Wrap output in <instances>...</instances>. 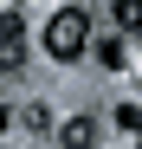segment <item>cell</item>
I'll return each mask as SVG.
<instances>
[{
	"label": "cell",
	"mask_w": 142,
	"mask_h": 149,
	"mask_svg": "<svg viewBox=\"0 0 142 149\" xmlns=\"http://www.w3.org/2000/svg\"><path fill=\"white\" fill-rule=\"evenodd\" d=\"M45 52H52L58 65L84 58V52H90V13H84V7H58L52 26H45Z\"/></svg>",
	"instance_id": "1"
},
{
	"label": "cell",
	"mask_w": 142,
	"mask_h": 149,
	"mask_svg": "<svg viewBox=\"0 0 142 149\" xmlns=\"http://www.w3.org/2000/svg\"><path fill=\"white\" fill-rule=\"evenodd\" d=\"M26 58V26H19V13H0V65H19Z\"/></svg>",
	"instance_id": "2"
},
{
	"label": "cell",
	"mask_w": 142,
	"mask_h": 149,
	"mask_svg": "<svg viewBox=\"0 0 142 149\" xmlns=\"http://www.w3.org/2000/svg\"><path fill=\"white\" fill-rule=\"evenodd\" d=\"M58 149H97V117H71L58 130Z\"/></svg>",
	"instance_id": "3"
},
{
	"label": "cell",
	"mask_w": 142,
	"mask_h": 149,
	"mask_svg": "<svg viewBox=\"0 0 142 149\" xmlns=\"http://www.w3.org/2000/svg\"><path fill=\"white\" fill-rule=\"evenodd\" d=\"M116 26H123V33H142V0H116Z\"/></svg>",
	"instance_id": "4"
},
{
	"label": "cell",
	"mask_w": 142,
	"mask_h": 149,
	"mask_svg": "<svg viewBox=\"0 0 142 149\" xmlns=\"http://www.w3.org/2000/svg\"><path fill=\"white\" fill-rule=\"evenodd\" d=\"M97 58H103V65H110V71H116V65H123V58H129V52H123V39H116V33H103V39H97Z\"/></svg>",
	"instance_id": "5"
},
{
	"label": "cell",
	"mask_w": 142,
	"mask_h": 149,
	"mask_svg": "<svg viewBox=\"0 0 142 149\" xmlns=\"http://www.w3.org/2000/svg\"><path fill=\"white\" fill-rule=\"evenodd\" d=\"M116 130H142V110L136 104H116Z\"/></svg>",
	"instance_id": "6"
},
{
	"label": "cell",
	"mask_w": 142,
	"mask_h": 149,
	"mask_svg": "<svg viewBox=\"0 0 142 149\" xmlns=\"http://www.w3.org/2000/svg\"><path fill=\"white\" fill-rule=\"evenodd\" d=\"M0 136H7V104H0Z\"/></svg>",
	"instance_id": "7"
},
{
	"label": "cell",
	"mask_w": 142,
	"mask_h": 149,
	"mask_svg": "<svg viewBox=\"0 0 142 149\" xmlns=\"http://www.w3.org/2000/svg\"><path fill=\"white\" fill-rule=\"evenodd\" d=\"M136 149H142V143H136Z\"/></svg>",
	"instance_id": "8"
}]
</instances>
